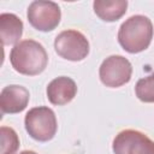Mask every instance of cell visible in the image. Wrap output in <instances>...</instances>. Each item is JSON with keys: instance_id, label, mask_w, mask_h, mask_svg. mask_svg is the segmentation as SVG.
I'll use <instances>...</instances> for the list:
<instances>
[{"instance_id": "1", "label": "cell", "mask_w": 154, "mask_h": 154, "mask_svg": "<svg viewBox=\"0 0 154 154\" xmlns=\"http://www.w3.org/2000/svg\"><path fill=\"white\" fill-rule=\"evenodd\" d=\"M12 67L25 76H36L45 71L48 64V54L43 46L35 40H23L10 53Z\"/></svg>"}, {"instance_id": "2", "label": "cell", "mask_w": 154, "mask_h": 154, "mask_svg": "<svg viewBox=\"0 0 154 154\" xmlns=\"http://www.w3.org/2000/svg\"><path fill=\"white\" fill-rule=\"evenodd\" d=\"M153 38V24L150 19L142 14L131 16L119 28L118 42L129 53L146 51Z\"/></svg>"}, {"instance_id": "3", "label": "cell", "mask_w": 154, "mask_h": 154, "mask_svg": "<svg viewBox=\"0 0 154 154\" xmlns=\"http://www.w3.org/2000/svg\"><path fill=\"white\" fill-rule=\"evenodd\" d=\"M24 125L30 137L38 142L51 141L55 136L58 129L55 113L47 106H38L29 109L24 118Z\"/></svg>"}, {"instance_id": "4", "label": "cell", "mask_w": 154, "mask_h": 154, "mask_svg": "<svg viewBox=\"0 0 154 154\" xmlns=\"http://www.w3.org/2000/svg\"><path fill=\"white\" fill-rule=\"evenodd\" d=\"M54 49L59 57L70 61H81L89 54L87 37L77 30H64L54 40Z\"/></svg>"}, {"instance_id": "5", "label": "cell", "mask_w": 154, "mask_h": 154, "mask_svg": "<svg viewBox=\"0 0 154 154\" xmlns=\"http://www.w3.org/2000/svg\"><path fill=\"white\" fill-rule=\"evenodd\" d=\"M26 17L32 28L38 31L48 32L54 30L60 23L61 11L53 1H32L26 12Z\"/></svg>"}, {"instance_id": "6", "label": "cell", "mask_w": 154, "mask_h": 154, "mask_svg": "<svg viewBox=\"0 0 154 154\" xmlns=\"http://www.w3.org/2000/svg\"><path fill=\"white\" fill-rule=\"evenodd\" d=\"M131 63L122 55H111L106 58L99 70L100 81L108 88H118L131 79Z\"/></svg>"}, {"instance_id": "7", "label": "cell", "mask_w": 154, "mask_h": 154, "mask_svg": "<svg viewBox=\"0 0 154 154\" xmlns=\"http://www.w3.org/2000/svg\"><path fill=\"white\" fill-rule=\"evenodd\" d=\"M112 149L114 154H154V141L138 130L126 129L114 137Z\"/></svg>"}, {"instance_id": "8", "label": "cell", "mask_w": 154, "mask_h": 154, "mask_svg": "<svg viewBox=\"0 0 154 154\" xmlns=\"http://www.w3.org/2000/svg\"><path fill=\"white\" fill-rule=\"evenodd\" d=\"M29 90L23 85L11 84L5 87L0 94V108L1 112L8 114H16L24 111L29 103Z\"/></svg>"}, {"instance_id": "9", "label": "cell", "mask_w": 154, "mask_h": 154, "mask_svg": "<svg viewBox=\"0 0 154 154\" xmlns=\"http://www.w3.org/2000/svg\"><path fill=\"white\" fill-rule=\"evenodd\" d=\"M47 97L52 105L63 106L71 102L77 94V85L70 77H57L47 87Z\"/></svg>"}, {"instance_id": "10", "label": "cell", "mask_w": 154, "mask_h": 154, "mask_svg": "<svg viewBox=\"0 0 154 154\" xmlns=\"http://www.w3.org/2000/svg\"><path fill=\"white\" fill-rule=\"evenodd\" d=\"M0 35L4 46L19 43L23 35V22L14 13L0 14Z\"/></svg>"}, {"instance_id": "11", "label": "cell", "mask_w": 154, "mask_h": 154, "mask_svg": "<svg viewBox=\"0 0 154 154\" xmlns=\"http://www.w3.org/2000/svg\"><path fill=\"white\" fill-rule=\"evenodd\" d=\"M95 14L103 22H117L128 8L126 0H96L93 4Z\"/></svg>"}, {"instance_id": "12", "label": "cell", "mask_w": 154, "mask_h": 154, "mask_svg": "<svg viewBox=\"0 0 154 154\" xmlns=\"http://www.w3.org/2000/svg\"><path fill=\"white\" fill-rule=\"evenodd\" d=\"M0 154H16L19 148V137L17 132L8 126L0 129Z\"/></svg>"}, {"instance_id": "13", "label": "cell", "mask_w": 154, "mask_h": 154, "mask_svg": "<svg viewBox=\"0 0 154 154\" xmlns=\"http://www.w3.org/2000/svg\"><path fill=\"white\" fill-rule=\"evenodd\" d=\"M135 93L138 100H141L142 102H154V71L149 76L141 78L136 83Z\"/></svg>"}, {"instance_id": "14", "label": "cell", "mask_w": 154, "mask_h": 154, "mask_svg": "<svg viewBox=\"0 0 154 154\" xmlns=\"http://www.w3.org/2000/svg\"><path fill=\"white\" fill-rule=\"evenodd\" d=\"M19 154H37V153L36 152H32V150H23Z\"/></svg>"}]
</instances>
